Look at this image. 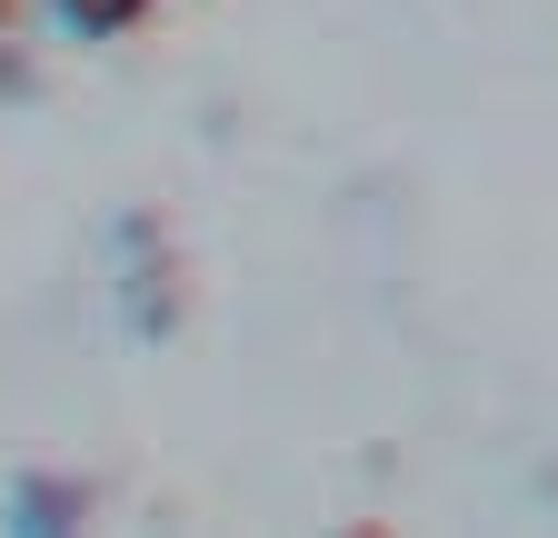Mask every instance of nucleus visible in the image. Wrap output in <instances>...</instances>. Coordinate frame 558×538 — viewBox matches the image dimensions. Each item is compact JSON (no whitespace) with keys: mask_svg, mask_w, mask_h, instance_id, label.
<instances>
[{"mask_svg":"<svg viewBox=\"0 0 558 538\" xmlns=\"http://www.w3.org/2000/svg\"><path fill=\"white\" fill-rule=\"evenodd\" d=\"M60 11H70V30H120L140 0H60Z\"/></svg>","mask_w":558,"mask_h":538,"instance_id":"obj_1","label":"nucleus"}]
</instances>
